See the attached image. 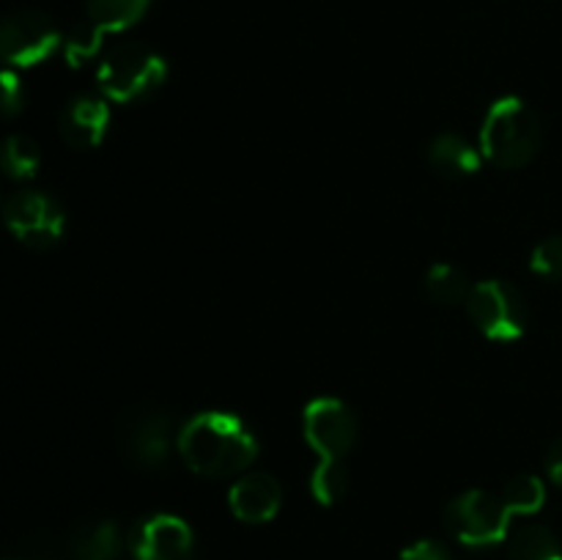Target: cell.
Instances as JSON below:
<instances>
[{"label":"cell","mask_w":562,"mask_h":560,"mask_svg":"<svg viewBox=\"0 0 562 560\" xmlns=\"http://www.w3.org/2000/svg\"><path fill=\"white\" fill-rule=\"evenodd\" d=\"M530 269L538 278L552 280V283L562 280V234L547 236L543 242H538L530 256Z\"/></svg>","instance_id":"obj_22"},{"label":"cell","mask_w":562,"mask_h":560,"mask_svg":"<svg viewBox=\"0 0 562 560\" xmlns=\"http://www.w3.org/2000/svg\"><path fill=\"white\" fill-rule=\"evenodd\" d=\"M357 434V417L349 404L340 399H313L305 406V439L318 459L327 461H344L349 450L355 448Z\"/></svg>","instance_id":"obj_8"},{"label":"cell","mask_w":562,"mask_h":560,"mask_svg":"<svg viewBox=\"0 0 562 560\" xmlns=\"http://www.w3.org/2000/svg\"><path fill=\"white\" fill-rule=\"evenodd\" d=\"M467 313L486 338L516 340L527 329V302L508 280H483L475 283L467 300Z\"/></svg>","instance_id":"obj_6"},{"label":"cell","mask_w":562,"mask_h":560,"mask_svg":"<svg viewBox=\"0 0 562 560\" xmlns=\"http://www.w3.org/2000/svg\"><path fill=\"white\" fill-rule=\"evenodd\" d=\"M42 165L38 143L27 135H9L0 143V170L14 181H27Z\"/></svg>","instance_id":"obj_18"},{"label":"cell","mask_w":562,"mask_h":560,"mask_svg":"<svg viewBox=\"0 0 562 560\" xmlns=\"http://www.w3.org/2000/svg\"><path fill=\"white\" fill-rule=\"evenodd\" d=\"M3 223L31 250H49L66 234V212L42 190H20L3 203Z\"/></svg>","instance_id":"obj_5"},{"label":"cell","mask_w":562,"mask_h":560,"mask_svg":"<svg viewBox=\"0 0 562 560\" xmlns=\"http://www.w3.org/2000/svg\"><path fill=\"white\" fill-rule=\"evenodd\" d=\"M472 291V280L464 269L453 264H434L426 272V294L439 305H467Z\"/></svg>","instance_id":"obj_17"},{"label":"cell","mask_w":562,"mask_h":560,"mask_svg":"<svg viewBox=\"0 0 562 560\" xmlns=\"http://www.w3.org/2000/svg\"><path fill=\"white\" fill-rule=\"evenodd\" d=\"M168 77V64L157 49L137 42L110 47L99 58L97 82L104 99L119 104H135L151 99Z\"/></svg>","instance_id":"obj_3"},{"label":"cell","mask_w":562,"mask_h":560,"mask_svg":"<svg viewBox=\"0 0 562 560\" xmlns=\"http://www.w3.org/2000/svg\"><path fill=\"white\" fill-rule=\"evenodd\" d=\"M25 108V86L14 69H0V119H16Z\"/></svg>","instance_id":"obj_23"},{"label":"cell","mask_w":562,"mask_h":560,"mask_svg":"<svg viewBox=\"0 0 562 560\" xmlns=\"http://www.w3.org/2000/svg\"><path fill=\"white\" fill-rule=\"evenodd\" d=\"M311 492L316 503L333 505L349 492V470L344 461H327L318 459V467L311 475Z\"/></svg>","instance_id":"obj_21"},{"label":"cell","mask_w":562,"mask_h":560,"mask_svg":"<svg viewBox=\"0 0 562 560\" xmlns=\"http://www.w3.org/2000/svg\"><path fill=\"white\" fill-rule=\"evenodd\" d=\"M228 505L236 519L247 522V525H263L278 516L280 505H283V489H280L278 478L269 472H247L231 486Z\"/></svg>","instance_id":"obj_11"},{"label":"cell","mask_w":562,"mask_h":560,"mask_svg":"<svg viewBox=\"0 0 562 560\" xmlns=\"http://www.w3.org/2000/svg\"><path fill=\"white\" fill-rule=\"evenodd\" d=\"M401 560H456V558L445 544L431 541V538H423V541H415L412 547H406L404 552H401Z\"/></svg>","instance_id":"obj_24"},{"label":"cell","mask_w":562,"mask_h":560,"mask_svg":"<svg viewBox=\"0 0 562 560\" xmlns=\"http://www.w3.org/2000/svg\"><path fill=\"white\" fill-rule=\"evenodd\" d=\"M428 165L445 179H467L481 170L483 154L481 146H472L464 135L442 132L428 143Z\"/></svg>","instance_id":"obj_13"},{"label":"cell","mask_w":562,"mask_h":560,"mask_svg":"<svg viewBox=\"0 0 562 560\" xmlns=\"http://www.w3.org/2000/svg\"><path fill=\"white\" fill-rule=\"evenodd\" d=\"M543 464H547V475L552 478V483H558L562 489V437H558L549 445L547 461H543Z\"/></svg>","instance_id":"obj_25"},{"label":"cell","mask_w":562,"mask_h":560,"mask_svg":"<svg viewBox=\"0 0 562 560\" xmlns=\"http://www.w3.org/2000/svg\"><path fill=\"white\" fill-rule=\"evenodd\" d=\"M60 44L58 25L42 11H16L0 20V60L9 69L44 64Z\"/></svg>","instance_id":"obj_7"},{"label":"cell","mask_w":562,"mask_h":560,"mask_svg":"<svg viewBox=\"0 0 562 560\" xmlns=\"http://www.w3.org/2000/svg\"><path fill=\"white\" fill-rule=\"evenodd\" d=\"M151 0H86L88 20L104 33H121L146 16Z\"/></svg>","instance_id":"obj_15"},{"label":"cell","mask_w":562,"mask_h":560,"mask_svg":"<svg viewBox=\"0 0 562 560\" xmlns=\"http://www.w3.org/2000/svg\"><path fill=\"white\" fill-rule=\"evenodd\" d=\"M176 450L195 475L234 478L256 461L258 439L239 415L201 412L181 426Z\"/></svg>","instance_id":"obj_1"},{"label":"cell","mask_w":562,"mask_h":560,"mask_svg":"<svg viewBox=\"0 0 562 560\" xmlns=\"http://www.w3.org/2000/svg\"><path fill=\"white\" fill-rule=\"evenodd\" d=\"M499 500L510 516H530L547 503V486L536 475H516L505 483Z\"/></svg>","instance_id":"obj_20"},{"label":"cell","mask_w":562,"mask_h":560,"mask_svg":"<svg viewBox=\"0 0 562 560\" xmlns=\"http://www.w3.org/2000/svg\"><path fill=\"white\" fill-rule=\"evenodd\" d=\"M75 560H124L126 538L115 522L102 519L82 525L69 541Z\"/></svg>","instance_id":"obj_14"},{"label":"cell","mask_w":562,"mask_h":560,"mask_svg":"<svg viewBox=\"0 0 562 560\" xmlns=\"http://www.w3.org/2000/svg\"><path fill=\"white\" fill-rule=\"evenodd\" d=\"M130 552L135 560H192L195 536L181 516L151 514L130 530Z\"/></svg>","instance_id":"obj_9"},{"label":"cell","mask_w":562,"mask_h":560,"mask_svg":"<svg viewBox=\"0 0 562 560\" xmlns=\"http://www.w3.org/2000/svg\"><path fill=\"white\" fill-rule=\"evenodd\" d=\"M543 143L541 119L519 97H503L488 108L481 126V154L492 165L516 170L538 157Z\"/></svg>","instance_id":"obj_2"},{"label":"cell","mask_w":562,"mask_h":560,"mask_svg":"<svg viewBox=\"0 0 562 560\" xmlns=\"http://www.w3.org/2000/svg\"><path fill=\"white\" fill-rule=\"evenodd\" d=\"M510 519L514 516L505 511L503 500L481 489L459 494L445 508V527L456 541L470 549H488L503 544L508 538Z\"/></svg>","instance_id":"obj_4"},{"label":"cell","mask_w":562,"mask_h":560,"mask_svg":"<svg viewBox=\"0 0 562 560\" xmlns=\"http://www.w3.org/2000/svg\"><path fill=\"white\" fill-rule=\"evenodd\" d=\"M510 560H562L560 538L547 525H525L508 538Z\"/></svg>","instance_id":"obj_16"},{"label":"cell","mask_w":562,"mask_h":560,"mask_svg":"<svg viewBox=\"0 0 562 560\" xmlns=\"http://www.w3.org/2000/svg\"><path fill=\"white\" fill-rule=\"evenodd\" d=\"M176 443H179V434L168 412H137L126 421L124 434H121V448L126 459L143 470H159L168 464Z\"/></svg>","instance_id":"obj_10"},{"label":"cell","mask_w":562,"mask_h":560,"mask_svg":"<svg viewBox=\"0 0 562 560\" xmlns=\"http://www.w3.org/2000/svg\"><path fill=\"white\" fill-rule=\"evenodd\" d=\"M110 130L108 99L82 93L60 113V135L71 148H97Z\"/></svg>","instance_id":"obj_12"},{"label":"cell","mask_w":562,"mask_h":560,"mask_svg":"<svg viewBox=\"0 0 562 560\" xmlns=\"http://www.w3.org/2000/svg\"><path fill=\"white\" fill-rule=\"evenodd\" d=\"M60 49H64V58L71 69H82L86 64L104 55V31L93 25L91 20L80 22V25H75L66 33Z\"/></svg>","instance_id":"obj_19"}]
</instances>
